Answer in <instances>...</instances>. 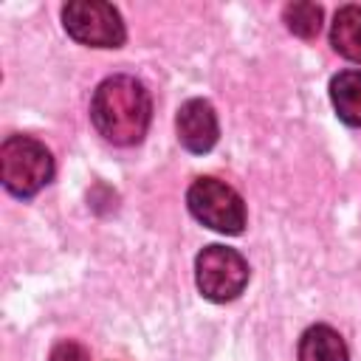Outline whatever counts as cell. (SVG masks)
Returning a JSON list of instances; mask_svg holds the SVG:
<instances>
[{
	"mask_svg": "<svg viewBox=\"0 0 361 361\" xmlns=\"http://www.w3.org/2000/svg\"><path fill=\"white\" fill-rule=\"evenodd\" d=\"M189 212L220 234H240L245 226L243 197L217 178H197L186 192Z\"/></svg>",
	"mask_w": 361,
	"mask_h": 361,
	"instance_id": "3",
	"label": "cell"
},
{
	"mask_svg": "<svg viewBox=\"0 0 361 361\" xmlns=\"http://www.w3.org/2000/svg\"><path fill=\"white\" fill-rule=\"evenodd\" d=\"M48 361H90L87 350L76 341H59L54 350H51V358Z\"/></svg>",
	"mask_w": 361,
	"mask_h": 361,
	"instance_id": "11",
	"label": "cell"
},
{
	"mask_svg": "<svg viewBox=\"0 0 361 361\" xmlns=\"http://www.w3.org/2000/svg\"><path fill=\"white\" fill-rule=\"evenodd\" d=\"M65 31L90 48H118L127 37L121 14L102 0H73L62 8Z\"/></svg>",
	"mask_w": 361,
	"mask_h": 361,
	"instance_id": "5",
	"label": "cell"
},
{
	"mask_svg": "<svg viewBox=\"0 0 361 361\" xmlns=\"http://www.w3.org/2000/svg\"><path fill=\"white\" fill-rule=\"evenodd\" d=\"M54 175V158L37 138L8 135L0 147V178L14 197H34Z\"/></svg>",
	"mask_w": 361,
	"mask_h": 361,
	"instance_id": "2",
	"label": "cell"
},
{
	"mask_svg": "<svg viewBox=\"0 0 361 361\" xmlns=\"http://www.w3.org/2000/svg\"><path fill=\"white\" fill-rule=\"evenodd\" d=\"M175 127H178V138L180 144L189 149V152H209L214 144H217V135H220V127H217V116H214V107L203 99H189L180 104L178 110V118H175Z\"/></svg>",
	"mask_w": 361,
	"mask_h": 361,
	"instance_id": "6",
	"label": "cell"
},
{
	"mask_svg": "<svg viewBox=\"0 0 361 361\" xmlns=\"http://www.w3.org/2000/svg\"><path fill=\"white\" fill-rule=\"evenodd\" d=\"M195 279L206 299L231 302L248 285V262L226 245H206L195 259Z\"/></svg>",
	"mask_w": 361,
	"mask_h": 361,
	"instance_id": "4",
	"label": "cell"
},
{
	"mask_svg": "<svg viewBox=\"0 0 361 361\" xmlns=\"http://www.w3.org/2000/svg\"><path fill=\"white\" fill-rule=\"evenodd\" d=\"M90 118L110 144L118 147L138 144L147 135L152 118L149 93L133 76H110L93 93Z\"/></svg>",
	"mask_w": 361,
	"mask_h": 361,
	"instance_id": "1",
	"label": "cell"
},
{
	"mask_svg": "<svg viewBox=\"0 0 361 361\" xmlns=\"http://www.w3.org/2000/svg\"><path fill=\"white\" fill-rule=\"evenodd\" d=\"M299 361H350V355L344 338L333 327L313 324L299 338Z\"/></svg>",
	"mask_w": 361,
	"mask_h": 361,
	"instance_id": "7",
	"label": "cell"
},
{
	"mask_svg": "<svg viewBox=\"0 0 361 361\" xmlns=\"http://www.w3.org/2000/svg\"><path fill=\"white\" fill-rule=\"evenodd\" d=\"M330 42L344 59L361 62V6H341L336 11Z\"/></svg>",
	"mask_w": 361,
	"mask_h": 361,
	"instance_id": "9",
	"label": "cell"
},
{
	"mask_svg": "<svg viewBox=\"0 0 361 361\" xmlns=\"http://www.w3.org/2000/svg\"><path fill=\"white\" fill-rule=\"evenodd\" d=\"M330 99L344 124L361 127V71L336 73L330 79Z\"/></svg>",
	"mask_w": 361,
	"mask_h": 361,
	"instance_id": "8",
	"label": "cell"
},
{
	"mask_svg": "<svg viewBox=\"0 0 361 361\" xmlns=\"http://www.w3.org/2000/svg\"><path fill=\"white\" fill-rule=\"evenodd\" d=\"M282 17H285L288 31L302 37V39H313L319 34V28H322V8L316 3H305V0L288 3Z\"/></svg>",
	"mask_w": 361,
	"mask_h": 361,
	"instance_id": "10",
	"label": "cell"
}]
</instances>
